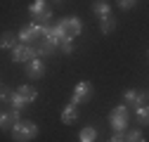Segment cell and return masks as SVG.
Here are the masks:
<instances>
[{"mask_svg":"<svg viewBox=\"0 0 149 142\" xmlns=\"http://www.w3.org/2000/svg\"><path fill=\"white\" fill-rule=\"evenodd\" d=\"M54 29H57V33L62 36V38H76V36H81V31H83V24H81L78 17H64V19L54 22Z\"/></svg>","mask_w":149,"mask_h":142,"instance_id":"cell-1","label":"cell"},{"mask_svg":"<svg viewBox=\"0 0 149 142\" xmlns=\"http://www.w3.org/2000/svg\"><path fill=\"white\" fill-rule=\"evenodd\" d=\"M10 133L14 142H31L33 137H38V126L33 121H19Z\"/></svg>","mask_w":149,"mask_h":142,"instance_id":"cell-2","label":"cell"},{"mask_svg":"<svg viewBox=\"0 0 149 142\" xmlns=\"http://www.w3.org/2000/svg\"><path fill=\"white\" fill-rule=\"evenodd\" d=\"M130 123V114H128V104H118L111 109L109 114V126L114 128V133H123Z\"/></svg>","mask_w":149,"mask_h":142,"instance_id":"cell-3","label":"cell"},{"mask_svg":"<svg viewBox=\"0 0 149 142\" xmlns=\"http://www.w3.org/2000/svg\"><path fill=\"white\" fill-rule=\"evenodd\" d=\"M12 59L14 62H22V64H29L33 59H38V47L36 43H22L12 50Z\"/></svg>","mask_w":149,"mask_h":142,"instance_id":"cell-4","label":"cell"},{"mask_svg":"<svg viewBox=\"0 0 149 142\" xmlns=\"http://www.w3.org/2000/svg\"><path fill=\"white\" fill-rule=\"evenodd\" d=\"M90 97H92V83L90 81H81L71 93V104H76V106L85 104V102H90Z\"/></svg>","mask_w":149,"mask_h":142,"instance_id":"cell-5","label":"cell"},{"mask_svg":"<svg viewBox=\"0 0 149 142\" xmlns=\"http://www.w3.org/2000/svg\"><path fill=\"white\" fill-rule=\"evenodd\" d=\"M123 102L128 106H133V109L144 106V104H149V90H125L123 93Z\"/></svg>","mask_w":149,"mask_h":142,"instance_id":"cell-6","label":"cell"},{"mask_svg":"<svg viewBox=\"0 0 149 142\" xmlns=\"http://www.w3.org/2000/svg\"><path fill=\"white\" fill-rule=\"evenodd\" d=\"M43 26H38V24H29V26H24L22 31H19V40L22 43H38L40 38H43Z\"/></svg>","mask_w":149,"mask_h":142,"instance_id":"cell-7","label":"cell"},{"mask_svg":"<svg viewBox=\"0 0 149 142\" xmlns=\"http://www.w3.org/2000/svg\"><path fill=\"white\" fill-rule=\"evenodd\" d=\"M19 109H3V116H0V128L3 130H12L17 123H19Z\"/></svg>","mask_w":149,"mask_h":142,"instance_id":"cell-8","label":"cell"},{"mask_svg":"<svg viewBox=\"0 0 149 142\" xmlns=\"http://www.w3.org/2000/svg\"><path fill=\"white\" fill-rule=\"evenodd\" d=\"M24 74H26V78L29 81H36V78H43L45 76V62L38 57V59H33V62H29L26 64V71H24Z\"/></svg>","mask_w":149,"mask_h":142,"instance_id":"cell-9","label":"cell"},{"mask_svg":"<svg viewBox=\"0 0 149 142\" xmlns=\"http://www.w3.org/2000/svg\"><path fill=\"white\" fill-rule=\"evenodd\" d=\"M78 121V106L76 104H66L64 111H62V123H66V126H71V123Z\"/></svg>","mask_w":149,"mask_h":142,"instance_id":"cell-10","label":"cell"},{"mask_svg":"<svg viewBox=\"0 0 149 142\" xmlns=\"http://www.w3.org/2000/svg\"><path fill=\"white\" fill-rule=\"evenodd\" d=\"M17 40H19V33L5 31L3 38H0V47H3V50H14V47H17Z\"/></svg>","mask_w":149,"mask_h":142,"instance_id":"cell-11","label":"cell"},{"mask_svg":"<svg viewBox=\"0 0 149 142\" xmlns=\"http://www.w3.org/2000/svg\"><path fill=\"white\" fill-rule=\"evenodd\" d=\"M17 93L24 97V102H26V104H31V102L38 100V90H36L33 85H19V88H17Z\"/></svg>","mask_w":149,"mask_h":142,"instance_id":"cell-12","label":"cell"},{"mask_svg":"<svg viewBox=\"0 0 149 142\" xmlns=\"http://www.w3.org/2000/svg\"><path fill=\"white\" fill-rule=\"evenodd\" d=\"M31 19H33V24H38V26H47V24L54 22V12H52V7H50V10L43 12V14H33Z\"/></svg>","mask_w":149,"mask_h":142,"instance_id":"cell-13","label":"cell"},{"mask_svg":"<svg viewBox=\"0 0 149 142\" xmlns=\"http://www.w3.org/2000/svg\"><path fill=\"white\" fill-rule=\"evenodd\" d=\"M92 14H97L100 19H102V17H107V14H111L109 3H107V0H95V3H92Z\"/></svg>","mask_w":149,"mask_h":142,"instance_id":"cell-14","label":"cell"},{"mask_svg":"<svg viewBox=\"0 0 149 142\" xmlns=\"http://www.w3.org/2000/svg\"><path fill=\"white\" fill-rule=\"evenodd\" d=\"M114 29H116V19H114V14H107V17H102V19H100V31H102V33L109 36Z\"/></svg>","mask_w":149,"mask_h":142,"instance_id":"cell-15","label":"cell"},{"mask_svg":"<svg viewBox=\"0 0 149 142\" xmlns=\"http://www.w3.org/2000/svg\"><path fill=\"white\" fill-rule=\"evenodd\" d=\"M78 140H81V142H95V140H97V128H95V126H85V128L81 130Z\"/></svg>","mask_w":149,"mask_h":142,"instance_id":"cell-16","label":"cell"},{"mask_svg":"<svg viewBox=\"0 0 149 142\" xmlns=\"http://www.w3.org/2000/svg\"><path fill=\"white\" fill-rule=\"evenodd\" d=\"M47 10H50L47 0H33V3L29 5V12H31V17H33V14H43V12H47Z\"/></svg>","mask_w":149,"mask_h":142,"instance_id":"cell-17","label":"cell"},{"mask_svg":"<svg viewBox=\"0 0 149 142\" xmlns=\"http://www.w3.org/2000/svg\"><path fill=\"white\" fill-rule=\"evenodd\" d=\"M135 118H137L140 126H149V104L137 106V109H135Z\"/></svg>","mask_w":149,"mask_h":142,"instance_id":"cell-18","label":"cell"},{"mask_svg":"<svg viewBox=\"0 0 149 142\" xmlns=\"http://www.w3.org/2000/svg\"><path fill=\"white\" fill-rule=\"evenodd\" d=\"M59 50L64 52V55H73V52H76V43H73V38H62L59 40Z\"/></svg>","mask_w":149,"mask_h":142,"instance_id":"cell-19","label":"cell"},{"mask_svg":"<svg viewBox=\"0 0 149 142\" xmlns=\"http://www.w3.org/2000/svg\"><path fill=\"white\" fill-rule=\"evenodd\" d=\"M10 106H12V109H19V111H22L24 106H26V102H24V97H22L19 93H17V90H14L12 95H10Z\"/></svg>","mask_w":149,"mask_h":142,"instance_id":"cell-20","label":"cell"},{"mask_svg":"<svg viewBox=\"0 0 149 142\" xmlns=\"http://www.w3.org/2000/svg\"><path fill=\"white\" fill-rule=\"evenodd\" d=\"M125 140H128V142H144V135H142L140 128H130V130L125 133Z\"/></svg>","mask_w":149,"mask_h":142,"instance_id":"cell-21","label":"cell"},{"mask_svg":"<svg viewBox=\"0 0 149 142\" xmlns=\"http://www.w3.org/2000/svg\"><path fill=\"white\" fill-rule=\"evenodd\" d=\"M137 0H118V7L121 10H130V7H135Z\"/></svg>","mask_w":149,"mask_h":142,"instance_id":"cell-22","label":"cell"},{"mask_svg":"<svg viewBox=\"0 0 149 142\" xmlns=\"http://www.w3.org/2000/svg\"><path fill=\"white\" fill-rule=\"evenodd\" d=\"M107 142H128V140H125V133H114Z\"/></svg>","mask_w":149,"mask_h":142,"instance_id":"cell-23","label":"cell"},{"mask_svg":"<svg viewBox=\"0 0 149 142\" xmlns=\"http://www.w3.org/2000/svg\"><path fill=\"white\" fill-rule=\"evenodd\" d=\"M10 95H12V93H10V88H7V85H3V93H0L3 102H10Z\"/></svg>","mask_w":149,"mask_h":142,"instance_id":"cell-24","label":"cell"},{"mask_svg":"<svg viewBox=\"0 0 149 142\" xmlns=\"http://www.w3.org/2000/svg\"><path fill=\"white\" fill-rule=\"evenodd\" d=\"M52 3H64V0H52Z\"/></svg>","mask_w":149,"mask_h":142,"instance_id":"cell-25","label":"cell"},{"mask_svg":"<svg viewBox=\"0 0 149 142\" xmlns=\"http://www.w3.org/2000/svg\"><path fill=\"white\" fill-rule=\"evenodd\" d=\"M147 55H149V52H147Z\"/></svg>","mask_w":149,"mask_h":142,"instance_id":"cell-26","label":"cell"}]
</instances>
